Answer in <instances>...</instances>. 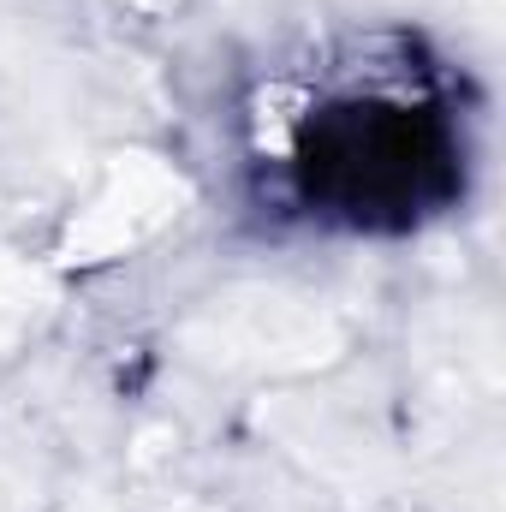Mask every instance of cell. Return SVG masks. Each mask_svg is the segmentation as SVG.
I'll list each match as a JSON object with an SVG mask.
<instances>
[{"label": "cell", "instance_id": "1", "mask_svg": "<svg viewBox=\"0 0 506 512\" xmlns=\"http://www.w3.org/2000/svg\"><path fill=\"white\" fill-rule=\"evenodd\" d=\"M298 179L310 203L352 221H405L453 191V137L423 108L346 102L304 131Z\"/></svg>", "mask_w": 506, "mask_h": 512}]
</instances>
